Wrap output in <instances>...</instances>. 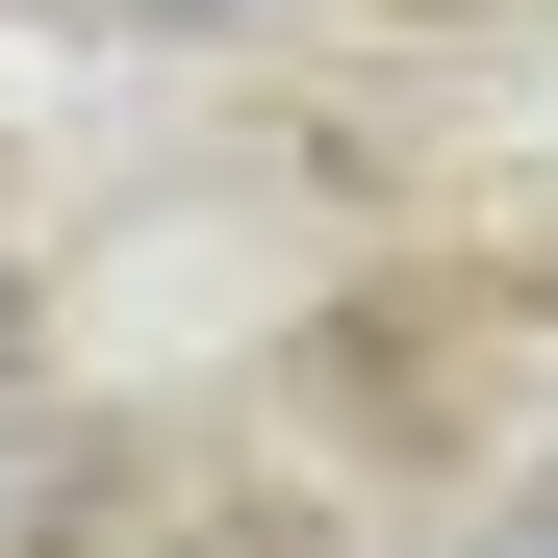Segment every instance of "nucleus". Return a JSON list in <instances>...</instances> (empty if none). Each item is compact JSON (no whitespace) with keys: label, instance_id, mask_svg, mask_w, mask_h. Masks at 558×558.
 Here are the masks:
<instances>
[{"label":"nucleus","instance_id":"f257e3e1","mask_svg":"<svg viewBox=\"0 0 558 558\" xmlns=\"http://www.w3.org/2000/svg\"><path fill=\"white\" fill-rule=\"evenodd\" d=\"M533 558H558V483H533Z\"/></svg>","mask_w":558,"mask_h":558}]
</instances>
